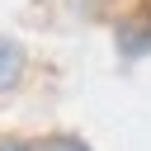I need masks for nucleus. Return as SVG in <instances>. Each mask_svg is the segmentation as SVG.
<instances>
[{"mask_svg": "<svg viewBox=\"0 0 151 151\" xmlns=\"http://www.w3.org/2000/svg\"><path fill=\"white\" fill-rule=\"evenodd\" d=\"M24 47L9 38V33H0V94H9L19 80H24Z\"/></svg>", "mask_w": 151, "mask_h": 151, "instance_id": "nucleus-2", "label": "nucleus"}, {"mask_svg": "<svg viewBox=\"0 0 151 151\" xmlns=\"http://www.w3.org/2000/svg\"><path fill=\"white\" fill-rule=\"evenodd\" d=\"M0 151H38V142H28V137H0Z\"/></svg>", "mask_w": 151, "mask_h": 151, "instance_id": "nucleus-4", "label": "nucleus"}, {"mask_svg": "<svg viewBox=\"0 0 151 151\" xmlns=\"http://www.w3.org/2000/svg\"><path fill=\"white\" fill-rule=\"evenodd\" d=\"M118 52H123L127 61H137V57L151 52V0H142V5L118 24Z\"/></svg>", "mask_w": 151, "mask_h": 151, "instance_id": "nucleus-1", "label": "nucleus"}, {"mask_svg": "<svg viewBox=\"0 0 151 151\" xmlns=\"http://www.w3.org/2000/svg\"><path fill=\"white\" fill-rule=\"evenodd\" d=\"M38 151H90V146H85L80 137H42Z\"/></svg>", "mask_w": 151, "mask_h": 151, "instance_id": "nucleus-3", "label": "nucleus"}]
</instances>
